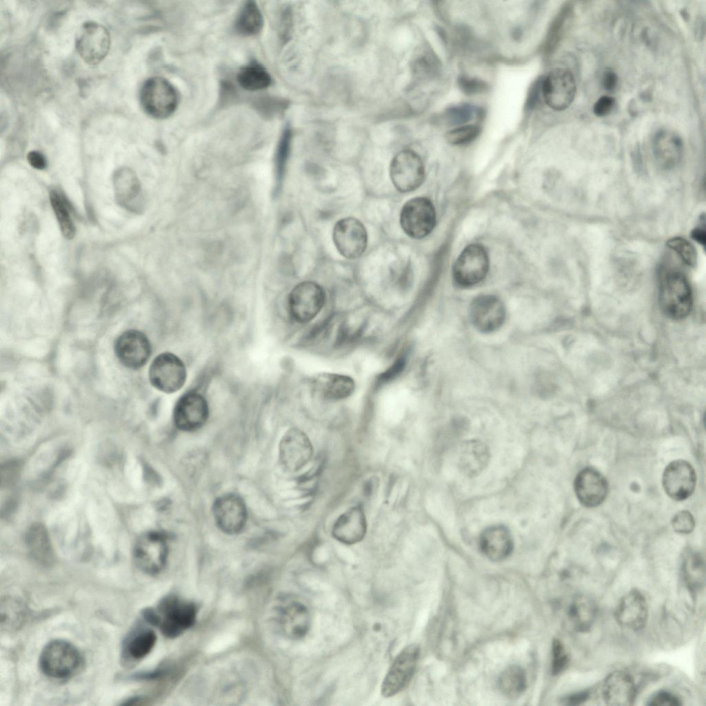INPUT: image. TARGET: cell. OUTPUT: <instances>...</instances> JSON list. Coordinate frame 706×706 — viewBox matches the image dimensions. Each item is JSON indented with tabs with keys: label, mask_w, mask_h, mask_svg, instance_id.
<instances>
[{
	"label": "cell",
	"mask_w": 706,
	"mask_h": 706,
	"mask_svg": "<svg viewBox=\"0 0 706 706\" xmlns=\"http://www.w3.org/2000/svg\"><path fill=\"white\" fill-rule=\"evenodd\" d=\"M143 616L148 623L158 627L163 634L174 638L193 625L196 608L190 602L169 596L164 598L156 609H145Z\"/></svg>",
	"instance_id": "6da1fadb"
},
{
	"label": "cell",
	"mask_w": 706,
	"mask_h": 706,
	"mask_svg": "<svg viewBox=\"0 0 706 706\" xmlns=\"http://www.w3.org/2000/svg\"><path fill=\"white\" fill-rule=\"evenodd\" d=\"M82 664L77 648L70 642L56 639L43 647L39 657V667L48 677L63 680L73 676Z\"/></svg>",
	"instance_id": "7a4b0ae2"
},
{
	"label": "cell",
	"mask_w": 706,
	"mask_h": 706,
	"mask_svg": "<svg viewBox=\"0 0 706 706\" xmlns=\"http://www.w3.org/2000/svg\"><path fill=\"white\" fill-rule=\"evenodd\" d=\"M659 302L663 312L669 318H685L692 306V292L687 278L679 272H669L662 279Z\"/></svg>",
	"instance_id": "3957f363"
},
{
	"label": "cell",
	"mask_w": 706,
	"mask_h": 706,
	"mask_svg": "<svg viewBox=\"0 0 706 706\" xmlns=\"http://www.w3.org/2000/svg\"><path fill=\"white\" fill-rule=\"evenodd\" d=\"M143 110L150 117L165 119L176 110L179 97L174 86L165 79L152 77L143 84L140 91Z\"/></svg>",
	"instance_id": "277c9868"
},
{
	"label": "cell",
	"mask_w": 706,
	"mask_h": 706,
	"mask_svg": "<svg viewBox=\"0 0 706 706\" xmlns=\"http://www.w3.org/2000/svg\"><path fill=\"white\" fill-rule=\"evenodd\" d=\"M489 270V257L486 250L480 244L468 245L456 260L452 275L456 283L469 288L482 281Z\"/></svg>",
	"instance_id": "5b68a950"
},
{
	"label": "cell",
	"mask_w": 706,
	"mask_h": 706,
	"mask_svg": "<svg viewBox=\"0 0 706 706\" xmlns=\"http://www.w3.org/2000/svg\"><path fill=\"white\" fill-rule=\"evenodd\" d=\"M325 301L323 288L313 281L296 285L290 293L288 309L292 318L299 323H307L321 310Z\"/></svg>",
	"instance_id": "8992f818"
},
{
	"label": "cell",
	"mask_w": 706,
	"mask_h": 706,
	"mask_svg": "<svg viewBox=\"0 0 706 706\" xmlns=\"http://www.w3.org/2000/svg\"><path fill=\"white\" fill-rule=\"evenodd\" d=\"M400 223L403 231L412 238L427 236L436 224V212L432 201L426 197L407 201L401 209Z\"/></svg>",
	"instance_id": "52a82bcc"
},
{
	"label": "cell",
	"mask_w": 706,
	"mask_h": 706,
	"mask_svg": "<svg viewBox=\"0 0 706 706\" xmlns=\"http://www.w3.org/2000/svg\"><path fill=\"white\" fill-rule=\"evenodd\" d=\"M149 379L158 390L165 393L175 392L185 382V366L175 354L161 353L155 357L150 366Z\"/></svg>",
	"instance_id": "ba28073f"
},
{
	"label": "cell",
	"mask_w": 706,
	"mask_h": 706,
	"mask_svg": "<svg viewBox=\"0 0 706 706\" xmlns=\"http://www.w3.org/2000/svg\"><path fill=\"white\" fill-rule=\"evenodd\" d=\"M75 46L81 59L90 65L99 64L110 46L108 29L96 21L85 22L77 31Z\"/></svg>",
	"instance_id": "9c48e42d"
},
{
	"label": "cell",
	"mask_w": 706,
	"mask_h": 706,
	"mask_svg": "<svg viewBox=\"0 0 706 706\" xmlns=\"http://www.w3.org/2000/svg\"><path fill=\"white\" fill-rule=\"evenodd\" d=\"M420 649L411 644L396 656L381 685V694L391 697L404 689L411 681L418 664Z\"/></svg>",
	"instance_id": "30bf717a"
},
{
	"label": "cell",
	"mask_w": 706,
	"mask_h": 706,
	"mask_svg": "<svg viewBox=\"0 0 706 706\" xmlns=\"http://www.w3.org/2000/svg\"><path fill=\"white\" fill-rule=\"evenodd\" d=\"M541 91L544 101L550 108L556 111L564 110L575 97L574 76L567 69L554 68L542 79Z\"/></svg>",
	"instance_id": "8fae6325"
},
{
	"label": "cell",
	"mask_w": 706,
	"mask_h": 706,
	"mask_svg": "<svg viewBox=\"0 0 706 706\" xmlns=\"http://www.w3.org/2000/svg\"><path fill=\"white\" fill-rule=\"evenodd\" d=\"M168 547L165 536L158 532H149L137 541L133 552L137 567L144 573L156 575L164 568Z\"/></svg>",
	"instance_id": "7c38bea8"
},
{
	"label": "cell",
	"mask_w": 706,
	"mask_h": 706,
	"mask_svg": "<svg viewBox=\"0 0 706 706\" xmlns=\"http://www.w3.org/2000/svg\"><path fill=\"white\" fill-rule=\"evenodd\" d=\"M390 177L401 192L417 189L423 182L425 168L421 157L411 150L399 152L390 164Z\"/></svg>",
	"instance_id": "4fadbf2b"
},
{
	"label": "cell",
	"mask_w": 706,
	"mask_h": 706,
	"mask_svg": "<svg viewBox=\"0 0 706 706\" xmlns=\"http://www.w3.org/2000/svg\"><path fill=\"white\" fill-rule=\"evenodd\" d=\"M334 245L339 253L350 259L361 256L367 245V234L363 224L354 217L338 221L332 234Z\"/></svg>",
	"instance_id": "5bb4252c"
},
{
	"label": "cell",
	"mask_w": 706,
	"mask_h": 706,
	"mask_svg": "<svg viewBox=\"0 0 706 706\" xmlns=\"http://www.w3.org/2000/svg\"><path fill=\"white\" fill-rule=\"evenodd\" d=\"M274 621L283 634L297 640L303 638L308 632L311 618L307 607L303 603L290 599L276 606Z\"/></svg>",
	"instance_id": "9a60e30c"
},
{
	"label": "cell",
	"mask_w": 706,
	"mask_h": 706,
	"mask_svg": "<svg viewBox=\"0 0 706 706\" xmlns=\"http://www.w3.org/2000/svg\"><path fill=\"white\" fill-rule=\"evenodd\" d=\"M313 456V447L308 436L297 428L288 430L279 444V459L290 472H297L305 466Z\"/></svg>",
	"instance_id": "2e32d148"
},
{
	"label": "cell",
	"mask_w": 706,
	"mask_h": 706,
	"mask_svg": "<svg viewBox=\"0 0 706 706\" xmlns=\"http://www.w3.org/2000/svg\"><path fill=\"white\" fill-rule=\"evenodd\" d=\"M114 348L120 363L134 370L146 363L152 351L146 335L137 330H129L122 333L116 339Z\"/></svg>",
	"instance_id": "e0dca14e"
},
{
	"label": "cell",
	"mask_w": 706,
	"mask_h": 706,
	"mask_svg": "<svg viewBox=\"0 0 706 706\" xmlns=\"http://www.w3.org/2000/svg\"><path fill=\"white\" fill-rule=\"evenodd\" d=\"M209 415L206 399L195 391H190L176 402L173 412L174 423L183 431H193L202 427Z\"/></svg>",
	"instance_id": "ac0fdd59"
},
{
	"label": "cell",
	"mask_w": 706,
	"mask_h": 706,
	"mask_svg": "<svg viewBox=\"0 0 706 706\" xmlns=\"http://www.w3.org/2000/svg\"><path fill=\"white\" fill-rule=\"evenodd\" d=\"M696 481L694 467L684 460L671 462L663 474V487L667 494L676 501H683L689 497L695 489Z\"/></svg>",
	"instance_id": "d6986e66"
},
{
	"label": "cell",
	"mask_w": 706,
	"mask_h": 706,
	"mask_svg": "<svg viewBox=\"0 0 706 706\" xmlns=\"http://www.w3.org/2000/svg\"><path fill=\"white\" fill-rule=\"evenodd\" d=\"M470 315L472 324L478 330L491 332L503 325L505 319V308L498 297L482 295L472 301Z\"/></svg>",
	"instance_id": "ffe728a7"
},
{
	"label": "cell",
	"mask_w": 706,
	"mask_h": 706,
	"mask_svg": "<svg viewBox=\"0 0 706 706\" xmlns=\"http://www.w3.org/2000/svg\"><path fill=\"white\" fill-rule=\"evenodd\" d=\"M213 514L217 526L227 534L240 532L246 523L245 503L235 494H226L217 498L213 505Z\"/></svg>",
	"instance_id": "44dd1931"
},
{
	"label": "cell",
	"mask_w": 706,
	"mask_h": 706,
	"mask_svg": "<svg viewBox=\"0 0 706 706\" xmlns=\"http://www.w3.org/2000/svg\"><path fill=\"white\" fill-rule=\"evenodd\" d=\"M574 492L579 502L586 507L601 505L606 498L608 483L597 470L587 467L581 470L574 482Z\"/></svg>",
	"instance_id": "7402d4cb"
},
{
	"label": "cell",
	"mask_w": 706,
	"mask_h": 706,
	"mask_svg": "<svg viewBox=\"0 0 706 706\" xmlns=\"http://www.w3.org/2000/svg\"><path fill=\"white\" fill-rule=\"evenodd\" d=\"M367 520L361 505L353 506L341 514L336 520L332 536L337 541L353 545L361 541L367 532Z\"/></svg>",
	"instance_id": "603a6c76"
},
{
	"label": "cell",
	"mask_w": 706,
	"mask_h": 706,
	"mask_svg": "<svg viewBox=\"0 0 706 706\" xmlns=\"http://www.w3.org/2000/svg\"><path fill=\"white\" fill-rule=\"evenodd\" d=\"M614 616L623 627L634 631L643 629L648 618V605L643 594L637 589L629 591L620 600Z\"/></svg>",
	"instance_id": "cb8c5ba5"
},
{
	"label": "cell",
	"mask_w": 706,
	"mask_h": 706,
	"mask_svg": "<svg viewBox=\"0 0 706 706\" xmlns=\"http://www.w3.org/2000/svg\"><path fill=\"white\" fill-rule=\"evenodd\" d=\"M652 152L655 162L660 168L663 170H674L683 159V141L676 133L661 130L654 137Z\"/></svg>",
	"instance_id": "d4e9b609"
},
{
	"label": "cell",
	"mask_w": 706,
	"mask_h": 706,
	"mask_svg": "<svg viewBox=\"0 0 706 706\" xmlns=\"http://www.w3.org/2000/svg\"><path fill=\"white\" fill-rule=\"evenodd\" d=\"M602 694L607 705L629 706L633 705L636 699V687L629 674L614 671L604 680Z\"/></svg>",
	"instance_id": "484cf974"
},
{
	"label": "cell",
	"mask_w": 706,
	"mask_h": 706,
	"mask_svg": "<svg viewBox=\"0 0 706 706\" xmlns=\"http://www.w3.org/2000/svg\"><path fill=\"white\" fill-rule=\"evenodd\" d=\"M481 550L492 561H501L513 550V540L509 530L501 525L486 528L479 538Z\"/></svg>",
	"instance_id": "4316f807"
},
{
	"label": "cell",
	"mask_w": 706,
	"mask_h": 706,
	"mask_svg": "<svg viewBox=\"0 0 706 706\" xmlns=\"http://www.w3.org/2000/svg\"><path fill=\"white\" fill-rule=\"evenodd\" d=\"M490 461L487 446L478 440L464 441L458 450L457 464L465 476L475 477L487 467Z\"/></svg>",
	"instance_id": "83f0119b"
},
{
	"label": "cell",
	"mask_w": 706,
	"mask_h": 706,
	"mask_svg": "<svg viewBox=\"0 0 706 706\" xmlns=\"http://www.w3.org/2000/svg\"><path fill=\"white\" fill-rule=\"evenodd\" d=\"M596 606L594 601L584 594L574 596L565 609V618L568 627L576 632H585L596 619Z\"/></svg>",
	"instance_id": "f1b7e54d"
},
{
	"label": "cell",
	"mask_w": 706,
	"mask_h": 706,
	"mask_svg": "<svg viewBox=\"0 0 706 706\" xmlns=\"http://www.w3.org/2000/svg\"><path fill=\"white\" fill-rule=\"evenodd\" d=\"M354 380L346 375L324 373L314 379V389L322 397L336 401L350 396L354 390Z\"/></svg>",
	"instance_id": "f546056e"
},
{
	"label": "cell",
	"mask_w": 706,
	"mask_h": 706,
	"mask_svg": "<svg viewBox=\"0 0 706 706\" xmlns=\"http://www.w3.org/2000/svg\"><path fill=\"white\" fill-rule=\"evenodd\" d=\"M26 541L30 554L38 562L44 565L52 562V548L48 532L42 525H32L27 532Z\"/></svg>",
	"instance_id": "4dcf8cb0"
},
{
	"label": "cell",
	"mask_w": 706,
	"mask_h": 706,
	"mask_svg": "<svg viewBox=\"0 0 706 706\" xmlns=\"http://www.w3.org/2000/svg\"><path fill=\"white\" fill-rule=\"evenodd\" d=\"M681 569L684 583L692 593H697L704 587L705 563L699 553L687 552L683 557Z\"/></svg>",
	"instance_id": "1f68e13d"
},
{
	"label": "cell",
	"mask_w": 706,
	"mask_h": 706,
	"mask_svg": "<svg viewBox=\"0 0 706 706\" xmlns=\"http://www.w3.org/2000/svg\"><path fill=\"white\" fill-rule=\"evenodd\" d=\"M526 685L525 671L515 665L506 667L501 673L498 681L501 692L511 699L520 696L525 690Z\"/></svg>",
	"instance_id": "d6a6232c"
},
{
	"label": "cell",
	"mask_w": 706,
	"mask_h": 706,
	"mask_svg": "<svg viewBox=\"0 0 706 706\" xmlns=\"http://www.w3.org/2000/svg\"><path fill=\"white\" fill-rule=\"evenodd\" d=\"M263 26L262 14L254 1H247L241 9L235 23V29L244 36L259 33Z\"/></svg>",
	"instance_id": "836d02e7"
},
{
	"label": "cell",
	"mask_w": 706,
	"mask_h": 706,
	"mask_svg": "<svg viewBox=\"0 0 706 706\" xmlns=\"http://www.w3.org/2000/svg\"><path fill=\"white\" fill-rule=\"evenodd\" d=\"M239 85L245 90L256 91L268 88L272 81L268 71L257 63L243 67L237 74Z\"/></svg>",
	"instance_id": "e575fe53"
},
{
	"label": "cell",
	"mask_w": 706,
	"mask_h": 706,
	"mask_svg": "<svg viewBox=\"0 0 706 706\" xmlns=\"http://www.w3.org/2000/svg\"><path fill=\"white\" fill-rule=\"evenodd\" d=\"M156 641L157 635L153 630L141 629L128 638L125 644V651L131 658L139 660L152 651Z\"/></svg>",
	"instance_id": "d590c367"
},
{
	"label": "cell",
	"mask_w": 706,
	"mask_h": 706,
	"mask_svg": "<svg viewBox=\"0 0 706 706\" xmlns=\"http://www.w3.org/2000/svg\"><path fill=\"white\" fill-rule=\"evenodd\" d=\"M572 13V7L566 5L558 12L549 29L545 49L548 53L553 52L563 36Z\"/></svg>",
	"instance_id": "8d00e7d4"
},
{
	"label": "cell",
	"mask_w": 706,
	"mask_h": 706,
	"mask_svg": "<svg viewBox=\"0 0 706 706\" xmlns=\"http://www.w3.org/2000/svg\"><path fill=\"white\" fill-rule=\"evenodd\" d=\"M50 199L63 235L68 239H72L75 228L65 199L54 190L50 193Z\"/></svg>",
	"instance_id": "74e56055"
},
{
	"label": "cell",
	"mask_w": 706,
	"mask_h": 706,
	"mask_svg": "<svg viewBox=\"0 0 706 706\" xmlns=\"http://www.w3.org/2000/svg\"><path fill=\"white\" fill-rule=\"evenodd\" d=\"M291 138V129L290 126L288 125L282 133L276 152L275 167L276 180L278 182H279L283 177L290 151Z\"/></svg>",
	"instance_id": "f35d334b"
},
{
	"label": "cell",
	"mask_w": 706,
	"mask_h": 706,
	"mask_svg": "<svg viewBox=\"0 0 706 706\" xmlns=\"http://www.w3.org/2000/svg\"><path fill=\"white\" fill-rule=\"evenodd\" d=\"M667 246L674 250L689 266H694L697 261V253L694 245L687 239L676 236L669 239Z\"/></svg>",
	"instance_id": "ab89813d"
},
{
	"label": "cell",
	"mask_w": 706,
	"mask_h": 706,
	"mask_svg": "<svg viewBox=\"0 0 706 706\" xmlns=\"http://www.w3.org/2000/svg\"><path fill=\"white\" fill-rule=\"evenodd\" d=\"M479 133L480 130L476 125H461L447 132L445 139L452 145H461L472 142Z\"/></svg>",
	"instance_id": "60d3db41"
},
{
	"label": "cell",
	"mask_w": 706,
	"mask_h": 706,
	"mask_svg": "<svg viewBox=\"0 0 706 706\" xmlns=\"http://www.w3.org/2000/svg\"><path fill=\"white\" fill-rule=\"evenodd\" d=\"M124 180H122L121 176L119 175L116 180L121 183L116 181V190L117 195L120 198L121 201H128L132 199L139 194V185L137 179L134 177L132 173H125L123 174Z\"/></svg>",
	"instance_id": "b9f144b4"
},
{
	"label": "cell",
	"mask_w": 706,
	"mask_h": 706,
	"mask_svg": "<svg viewBox=\"0 0 706 706\" xmlns=\"http://www.w3.org/2000/svg\"><path fill=\"white\" fill-rule=\"evenodd\" d=\"M569 662V656L563 644L558 639L552 643V672L554 675L564 672Z\"/></svg>",
	"instance_id": "7bdbcfd3"
},
{
	"label": "cell",
	"mask_w": 706,
	"mask_h": 706,
	"mask_svg": "<svg viewBox=\"0 0 706 706\" xmlns=\"http://www.w3.org/2000/svg\"><path fill=\"white\" fill-rule=\"evenodd\" d=\"M474 112V107L463 105L450 108L446 111L445 117L450 124L462 125L472 119Z\"/></svg>",
	"instance_id": "ee69618b"
},
{
	"label": "cell",
	"mask_w": 706,
	"mask_h": 706,
	"mask_svg": "<svg viewBox=\"0 0 706 706\" xmlns=\"http://www.w3.org/2000/svg\"><path fill=\"white\" fill-rule=\"evenodd\" d=\"M673 529L678 533L689 534L694 528L695 521L690 512L686 510L676 513L672 520Z\"/></svg>",
	"instance_id": "f6af8a7d"
},
{
	"label": "cell",
	"mask_w": 706,
	"mask_h": 706,
	"mask_svg": "<svg viewBox=\"0 0 706 706\" xmlns=\"http://www.w3.org/2000/svg\"><path fill=\"white\" fill-rule=\"evenodd\" d=\"M652 706H678L682 705L681 700L676 695L667 691H660L653 694L647 703Z\"/></svg>",
	"instance_id": "bcb514c9"
},
{
	"label": "cell",
	"mask_w": 706,
	"mask_h": 706,
	"mask_svg": "<svg viewBox=\"0 0 706 706\" xmlns=\"http://www.w3.org/2000/svg\"><path fill=\"white\" fill-rule=\"evenodd\" d=\"M458 85L460 88L467 94L482 92L487 89V84L482 80L466 76L459 77Z\"/></svg>",
	"instance_id": "7dc6e473"
},
{
	"label": "cell",
	"mask_w": 706,
	"mask_h": 706,
	"mask_svg": "<svg viewBox=\"0 0 706 706\" xmlns=\"http://www.w3.org/2000/svg\"><path fill=\"white\" fill-rule=\"evenodd\" d=\"M20 472V465L17 462H11L1 468V484L8 486L14 483Z\"/></svg>",
	"instance_id": "c3c4849f"
},
{
	"label": "cell",
	"mask_w": 706,
	"mask_h": 706,
	"mask_svg": "<svg viewBox=\"0 0 706 706\" xmlns=\"http://www.w3.org/2000/svg\"><path fill=\"white\" fill-rule=\"evenodd\" d=\"M615 99L610 96H603L600 97L593 106V112L598 117H604L609 114L614 108Z\"/></svg>",
	"instance_id": "681fc988"
},
{
	"label": "cell",
	"mask_w": 706,
	"mask_h": 706,
	"mask_svg": "<svg viewBox=\"0 0 706 706\" xmlns=\"http://www.w3.org/2000/svg\"><path fill=\"white\" fill-rule=\"evenodd\" d=\"M405 363V356H401L399 357L394 363L379 376V381H387L396 377L402 372V370H403Z\"/></svg>",
	"instance_id": "f907efd6"
},
{
	"label": "cell",
	"mask_w": 706,
	"mask_h": 706,
	"mask_svg": "<svg viewBox=\"0 0 706 706\" xmlns=\"http://www.w3.org/2000/svg\"><path fill=\"white\" fill-rule=\"evenodd\" d=\"M27 159L30 165L37 170L46 168L47 162L45 157L40 152L31 151L28 154Z\"/></svg>",
	"instance_id": "816d5d0a"
},
{
	"label": "cell",
	"mask_w": 706,
	"mask_h": 706,
	"mask_svg": "<svg viewBox=\"0 0 706 706\" xmlns=\"http://www.w3.org/2000/svg\"><path fill=\"white\" fill-rule=\"evenodd\" d=\"M589 696V691H582L565 697L562 701L565 705H576L586 701Z\"/></svg>",
	"instance_id": "f5cc1de1"
},
{
	"label": "cell",
	"mask_w": 706,
	"mask_h": 706,
	"mask_svg": "<svg viewBox=\"0 0 706 706\" xmlns=\"http://www.w3.org/2000/svg\"><path fill=\"white\" fill-rule=\"evenodd\" d=\"M542 80H538L533 85L532 88L530 91L528 98L527 99V106L529 108H532L538 101L539 94H542L541 91Z\"/></svg>",
	"instance_id": "db71d44e"
},
{
	"label": "cell",
	"mask_w": 706,
	"mask_h": 706,
	"mask_svg": "<svg viewBox=\"0 0 706 706\" xmlns=\"http://www.w3.org/2000/svg\"><path fill=\"white\" fill-rule=\"evenodd\" d=\"M618 83V77L616 74L611 70L606 71L602 79V83L603 88L607 91H612L615 89Z\"/></svg>",
	"instance_id": "11a10c76"
},
{
	"label": "cell",
	"mask_w": 706,
	"mask_h": 706,
	"mask_svg": "<svg viewBox=\"0 0 706 706\" xmlns=\"http://www.w3.org/2000/svg\"><path fill=\"white\" fill-rule=\"evenodd\" d=\"M692 238L698 243L705 246V232L704 229L701 228H696L692 232Z\"/></svg>",
	"instance_id": "9f6ffc18"
}]
</instances>
